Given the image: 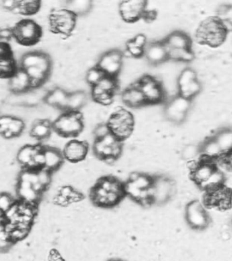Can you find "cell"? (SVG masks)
<instances>
[{"mask_svg": "<svg viewBox=\"0 0 232 261\" xmlns=\"http://www.w3.org/2000/svg\"><path fill=\"white\" fill-rule=\"evenodd\" d=\"M124 196V184L112 176L101 177L90 193L93 203L98 207L105 208L115 207Z\"/></svg>", "mask_w": 232, "mask_h": 261, "instance_id": "6da1fadb", "label": "cell"}, {"mask_svg": "<svg viewBox=\"0 0 232 261\" xmlns=\"http://www.w3.org/2000/svg\"><path fill=\"white\" fill-rule=\"evenodd\" d=\"M229 33L219 18L209 16L199 24L195 32V40L199 44L219 48L225 43Z\"/></svg>", "mask_w": 232, "mask_h": 261, "instance_id": "7a4b0ae2", "label": "cell"}, {"mask_svg": "<svg viewBox=\"0 0 232 261\" xmlns=\"http://www.w3.org/2000/svg\"><path fill=\"white\" fill-rule=\"evenodd\" d=\"M152 181L153 177L146 173H130L127 181L124 184V194L141 205H152L150 191Z\"/></svg>", "mask_w": 232, "mask_h": 261, "instance_id": "3957f363", "label": "cell"}, {"mask_svg": "<svg viewBox=\"0 0 232 261\" xmlns=\"http://www.w3.org/2000/svg\"><path fill=\"white\" fill-rule=\"evenodd\" d=\"M77 16L66 7L51 10L48 23L51 32L64 38L72 35L77 26Z\"/></svg>", "mask_w": 232, "mask_h": 261, "instance_id": "277c9868", "label": "cell"}, {"mask_svg": "<svg viewBox=\"0 0 232 261\" xmlns=\"http://www.w3.org/2000/svg\"><path fill=\"white\" fill-rule=\"evenodd\" d=\"M52 129L59 136L75 138L84 128L83 116L80 112L65 111L52 122Z\"/></svg>", "mask_w": 232, "mask_h": 261, "instance_id": "5b68a950", "label": "cell"}, {"mask_svg": "<svg viewBox=\"0 0 232 261\" xmlns=\"http://www.w3.org/2000/svg\"><path fill=\"white\" fill-rule=\"evenodd\" d=\"M107 123L111 134L119 140L124 141L131 136L135 121L131 112L120 108L110 115Z\"/></svg>", "mask_w": 232, "mask_h": 261, "instance_id": "8992f818", "label": "cell"}, {"mask_svg": "<svg viewBox=\"0 0 232 261\" xmlns=\"http://www.w3.org/2000/svg\"><path fill=\"white\" fill-rule=\"evenodd\" d=\"M13 38L22 46H33L40 42L43 36L40 24L32 19H22L12 28Z\"/></svg>", "mask_w": 232, "mask_h": 261, "instance_id": "52a82bcc", "label": "cell"}, {"mask_svg": "<svg viewBox=\"0 0 232 261\" xmlns=\"http://www.w3.org/2000/svg\"><path fill=\"white\" fill-rule=\"evenodd\" d=\"M93 152L98 158L107 164H113L121 156L122 141L111 134L94 142Z\"/></svg>", "mask_w": 232, "mask_h": 261, "instance_id": "ba28073f", "label": "cell"}, {"mask_svg": "<svg viewBox=\"0 0 232 261\" xmlns=\"http://www.w3.org/2000/svg\"><path fill=\"white\" fill-rule=\"evenodd\" d=\"M185 218L191 229L202 231L209 227L211 218L207 207L199 200H193L187 204Z\"/></svg>", "mask_w": 232, "mask_h": 261, "instance_id": "9c48e42d", "label": "cell"}, {"mask_svg": "<svg viewBox=\"0 0 232 261\" xmlns=\"http://www.w3.org/2000/svg\"><path fill=\"white\" fill-rule=\"evenodd\" d=\"M150 193L152 204L164 205L176 195V184L170 177L157 175L153 177Z\"/></svg>", "mask_w": 232, "mask_h": 261, "instance_id": "30bf717a", "label": "cell"}, {"mask_svg": "<svg viewBox=\"0 0 232 261\" xmlns=\"http://www.w3.org/2000/svg\"><path fill=\"white\" fill-rule=\"evenodd\" d=\"M143 95L147 104H158L164 101L166 93L162 83L156 77L146 75L136 82Z\"/></svg>", "mask_w": 232, "mask_h": 261, "instance_id": "8fae6325", "label": "cell"}, {"mask_svg": "<svg viewBox=\"0 0 232 261\" xmlns=\"http://www.w3.org/2000/svg\"><path fill=\"white\" fill-rule=\"evenodd\" d=\"M192 101L181 97L178 94L168 102L164 113L167 119L172 123L181 124L186 120Z\"/></svg>", "mask_w": 232, "mask_h": 261, "instance_id": "7c38bea8", "label": "cell"}, {"mask_svg": "<svg viewBox=\"0 0 232 261\" xmlns=\"http://www.w3.org/2000/svg\"><path fill=\"white\" fill-rule=\"evenodd\" d=\"M123 53L118 49L107 51L101 55L96 66L107 76L118 77L124 65Z\"/></svg>", "mask_w": 232, "mask_h": 261, "instance_id": "4fadbf2b", "label": "cell"}, {"mask_svg": "<svg viewBox=\"0 0 232 261\" xmlns=\"http://www.w3.org/2000/svg\"><path fill=\"white\" fill-rule=\"evenodd\" d=\"M148 2L142 0L122 1L118 6L120 16L126 22H135L143 18Z\"/></svg>", "mask_w": 232, "mask_h": 261, "instance_id": "5bb4252c", "label": "cell"}, {"mask_svg": "<svg viewBox=\"0 0 232 261\" xmlns=\"http://www.w3.org/2000/svg\"><path fill=\"white\" fill-rule=\"evenodd\" d=\"M20 68L26 69L30 67H38L50 73L52 61L50 57L41 51H34L22 55L20 60Z\"/></svg>", "mask_w": 232, "mask_h": 261, "instance_id": "9a60e30c", "label": "cell"}, {"mask_svg": "<svg viewBox=\"0 0 232 261\" xmlns=\"http://www.w3.org/2000/svg\"><path fill=\"white\" fill-rule=\"evenodd\" d=\"M89 145L85 141L71 140L65 145L63 154L65 159L69 162L76 163L81 162L86 158L89 154Z\"/></svg>", "mask_w": 232, "mask_h": 261, "instance_id": "2e32d148", "label": "cell"}, {"mask_svg": "<svg viewBox=\"0 0 232 261\" xmlns=\"http://www.w3.org/2000/svg\"><path fill=\"white\" fill-rule=\"evenodd\" d=\"M217 169L215 161L200 158L192 169L191 177L196 185L201 188Z\"/></svg>", "mask_w": 232, "mask_h": 261, "instance_id": "e0dca14e", "label": "cell"}, {"mask_svg": "<svg viewBox=\"0 0 232 261\" xmlns=\"http://www.w3.org/2000/svg\"><path fill=\"white\" fill-rule=\"evenodd\" d=\"M144 56L150 64H162L168 60V49L162 41L152 42L147 45L144 48Z\"/></svg>", "mask_w": 232, "mask_h": 261, "instance_id": "ac0fdd59", "label": "cell"}, {"mask_svg": "<svg viewBox=\"0 0 232 261\" xmlns=\"http://www.w3.org/2000/svg\"><path fill=\"white\" fill-rule=\"evenodd\" d=\"M8 86L10 91L14 94H24L32 90L30 76L20 67L9 77Z\"/></svg>", "mask_w": 232, "mask_h": 261, "instance_id": "d6986e66", "label": "cell"}, {"mask_svg": "<svg viewBox=\"0 0 232 261\" xmlns=\"http://www.w3.org/2000/svg\"><path fill=\"white\" fill-rule=\"evenodd\" d=\"M168 50L192 48V40L187 33L177 30L171 32L162 40Z\"/></svg>", "mask_w": 232, "mask_h": 261, "instance_id": "ffe728a7", "label": "cell"}, {"mask_svg": "<svg viewBox=\"0 0 232 261\" xmlns=\"http://www.w3.org/2000/svg\"><path fill=\"white\" fill-rule=\"evenodd\" d=\"M121 98L122 102L130 108H140L147 104L144 96L136 83L124 90Z\"/></svg>", "mask_w": 232, "mask_h": 261, "instance_id": "44dd1931", "label": "cell"}, {"mask_svg": "<svg viewBox=\"0 0 232 261\" xmlns=\"http://www.w3.org/2000/svg\"><path fill=\"white\" fill-rule=\"evenodd\" d=\"M43 153L44 156V168L52 173L62 166L65 158L63 152L59 149L54 147H44Z\"/></svg>", "mask_w": 232, "mask_h": 261, "instance_id": "7402d4cb", "label": "cell"}, {"mask_svg": "<svg viewBox=\"0 0 232 261\" xmlns=\"http://www.w3.org/2000/svg\"><path fill=\"white\" fill-rule=\"evenodd\" d=\"M69 93L60 87L53 88L47 93L44 102L50 107L66 111Z\"/></svg>", "mask_w": 232, "mask_h": 261, "instance_id": "603a6c76", "label": "cell"}, {"mask_svg": "<svg viewBox=\"0 0 232 261\" xmlns=\"http://www.w3.org/2000/svg\"><path fill=\"white\" fill-rule=\"evenodd\" d=\"M199 147L200 158L217 162L223 155L219 145L212 136L206 138L205 141L199 145Z\"/></svg>", "mask_w": 232, "mask_h": 261, "instance_id": "cb8c5ba5", "label": "cell"}, {"mask_svg": "<svg viewBox=\"0 0 232 261\" xmlns=\"http://www.w3.org/2000/svg\"><path fill=\"white\" fill-rule=\"evenodd\" d=\"M16 193L20 201L28 204L37 205L41 198V194L37 193L30 183L18 180L16 185Z\"/></svg>", "mask_w": 232, "mask_h": 261, "instance_id": "d4e9b609", "label": "cell"}, {"mask_svg": "<svg viewBox=\"0 0 232 261\" xmlns=\"http://www.w3.org/2000/svg\"><path fill=\"white\" fill-rule=\"evenodd\" d=\"M223 154L232 152V126H222L213 135Z\"/></svg>", "mask_w": 232, "mask_h": 261, "instance_id": "484cf974", "label": "cell"}, {"mask_svg": "<svg viewBox=\"0 0 232 261\" xmlns=\"http://www.w3.org/2000/svg\"><path fill=\"white\" fill-rule=\"evenodd\" d=\"M52 130V124L50 120L37 119L32 123L30 136L36 140H44L51 136Z\"/></svg>", "mask_w": 232, "mask_h": 261, "instance_id": "4316f807", "label": "cell"}, {"mask_svg": "<svg viewBox=\"0 0 232 261\" xmlns=\"http://www.w3.org/2000/svg\"><path fill=\"white\" fill-rule=\"evenodd\" d=\"M118 88L117 77H113L105 75L103 79L97 85L92 87V97H97L103 93H110L115 95Z\"/></svg>", "mask_w": 232, "mask_h": 261, "instance_id": "83f0119b", "label": "cell"}, {"mask_svg": "<svg viewBox=\"0 0 232 261\" xmlns=\"http://www.w3.org/2000/svg\"><path fill=\"white\" fill-rule=\"evenodd\" d=\"M87 94L82 90L69 93L66 111L80 112L87 101Z\"/></svg>", "mask_w": 232, "mask_h": 261, "instance_id": "f1b7e54d", "label": "cell"}, {"mask_svg": "<svg viewBox=\"0 0 232 261\" xmlns=\"http://www.w3.org/2000/svg\"><path fill=\"white\" fill-rule=\"evenodd\" d=\"M201 89H202V86L197 79L182 87L178 88L177 94L185 99L193 101L201 93Z\"/></svg>", "mask_w": 232, "mask_h": 261, "instance_id": "f546056e", "label": "cell"}, {"mask_svg": "<svg viewBox=\"0 0 232 261\" xmlns=\"http://www.w3.org/2000/svg\"><path fill=\"white\" fill-rule=\"evenodd\" d=\"M37 145L26 144L18 150L16 154V161L20 165L26 168L32 162L34 154L37 151Z\"/></svg>", "mask_w": 232, "mask_h": 261, "instance_id": "4dcf8cb0", "label": "cell"}, {"mask_svg": "<svg viewBox=\"0 0 232 261\" xmlns=\"http://www.w3.org/2000/svg\"><path fill=\"white\" fill-rule=\"evenodd\" d=\"M168 60L180 63H190L195 59V53L191 49H171L168 50Z\"/></svg>", "mask_w": 232, "mask_h": 261, "instance_id": "1f68e13d", "label": "cell"}, {"mask_svg": "<svg viewBox=\"0 0 232 261\" xmlns=\"http://www.w3.org/2000/svg\"><path fill=\"white\" fill-rule=\"evenodd\" d=\"M66 8L71 10L73 13L78 16L85 15L91 11L93 8V2L90 0H74L67 2Z\"/></svg>", "mask_w": 232, "mask_h": 261, "instance_id": "d6a6232c", "label": "cell"}, {"mask_svg": "<svg viewBox=\"0 0 232 261\" xmlns=\"http://www.w3.org/2000/svg\"><path fill=\"white\" fill-rule=\"evenodd\" d=\"M216 16L225 24L229 32H232V4H224L219 6L216 11Z\"/></svg>", "mask_w": 232, "mask_h": 261, "instance_id": "836d02e7", "label": "cell"}, {"mask_svg": "<svg viewBox=\"0 0 232 261\" xmlns=\"http://www.w3.org/2000/svg\"><path fill=\"white\" fill-rule=\"evenodd\" d=\"M17 69L15 61L10 56L0 57V77H9Z\"/></svg>", "mask_w": 232, "mask_h": 261, "instance_id": "e575fe53", "label": "cell"}, {"mask_svg": "<svg viewBox=\"0 0 232 261\" xmlns=\"http://www.w3.org/2000/svg\"><path fill=\"white\" fill-rule=\"evenodd\" d=\"M197 79H197L196 71L191 67H186L181 71L178 77H177V89L182 87L183 86L191 83V82L196 81Z\"/></svg>", "mask_w": 232, "mask_h": 261, "instance_id": "d590c367", "label": "cell"}, {"mask_svg": "<svg viewBox=\"0 0 232 261\" xmlns=\"http://www.w3.org/2000/svg\"><path fill=\"white\" fill-rule=\"evenodd\" d=\"M105 75V73L95 65V67H91L87 71L85 77V82L91 87H93L94 86L97 85Z\"/></svg>", "mask_w": 232, "mask_h": 261, "instance_id": "8d00e7d4", "label": "cell"}, {"mask_svg": "<svg viewBox=\"0 0 232 261\" xmlns=\"http://www.w3.org/2000/svg\"><path fill=\"white\" fill-rule=\"evenodd\" d=\"M197 156H200L199 145H187L181 151V157L183 160L191 161L194 160Z\"/></svg>", "mask_w": 232, "mask_h": 261, "instance_id": "74e56055", "label": "cell"}, {"mask_svg": "<svg viewBox=\"0 0 232 261\" xmlns=\"http://www.w3.org/2000/svg\"><path fill=\"white\" fill-rule=\"evenodd\" d=\"M25 128V122L21 118L14 117L8 126V130L13 135L14 138L20 136Z\"/></svg>", "mask_w": 232, "mask_h": 261, "instance_id": "f35d334b", "label": "cell"}, {"mask_svg": "<svg viewBox=\"0 0 232 261\" xmlns=\"http://www.w3.org/2000/svg\"><path fill=\"white\" fill-rule=\"evenodd\" d=\"M126 52L128 57L134 59L142 58L144 55V48H140L134 44L132 40H128L126 44Z\"/></svg>", "mask_w": 232, "mask_h": 261, "instance_id": "ab89813d", "label": "cell"}, {"mask_svg": "<svg viewBox=\"0 0 232 261\" xmlns=\"http://www.w3.org/2000/svg\"><path fill=\"white\" fill-rule=\"evenodd\" d=\"M36 172L37 175H38L39 183L41 184L44 189L46 190L49 186H50L51 181H52V174H51L52 172L47 170L44 167L37 169Z\"/></svg>", "mask_w": 232, "mask_h": 261, "instance_id": "60d3db41", "label": "cell"}, {"mask_svg": "<svg viewBox=\"0 0 232 261\" xmlns=\"http://www.w3.org/2000/svg\"><path fill=\"white\" fill-rule=\"evenodd\" d=\"M15 200L7 193H0V211L4 214L16 203Z\"/></svg>", "mask_w": 232, "mask_h": 261, "instance_id": "b9f144b4", "label": "cell"}, {"mask_svg": "<svg viewBox=\"0 0 232 261\" xmlns=\"http://www.w3.org/2000/svg\"><path fill=\"white\" fill-rule=\"evenodd\" d=\"M110 134H111V130L107 122H101L95 126V129L93 130L95 140L105 138Z\"/></svg>", "mask_w": 232, "mask_h": 261, "instance_id": "7bdbcfd3", "label": "cell"}, {"mask_svg": "<svg viewBox=\"0 0 232 261\" xmlns=\"http://www.w3.org/2000/svg\"><path fill=\"white\" fill-rule=\"evenodd\" d=\"M30 230L22 229V228L16 227L10 232V241L13 244L20 241L24 240L28 236L30 233Z\"/></svg>", "mask_w": 232, "mask_h": 261, "instance_id": "ee69618b", "label": "cell"}, {"mask_svg": "<svg viewBox=\"0 0 232 261\" xmlns=\"http://www.w3.org/2000/svg\"><path fill=\"white\" fill-rule=\"evenodd\" d=\"M13 38V32L9 28H0V42H6Z\"/></svg>", "mask_w": 232, "mask_h": 261, "instance_id": "f6af8a7d", "label": "cell"}, {"mask_svg": "<svg viewBox=\"0 0 232 261\" xmlns=\"http://www.w3.org/2000/svg\"><path fill=\"white\" fill-rule=\"evenodd\" d=\"M131 40L134 44L140 47V48H146L147 45H148V38H147L146 35L143 34L136 35Z\"/></svg>", "mask_w": 232, "mask_h": 261, "instance_id": "bcb514c9", "label": "cell"}, {"mask_svg": "<svg viewBox=\"0 0 232 261\" xmlns=\"http://www.w3.org/2000/svg\"><path fill=\"white\" fill-rule=\"evenodd\" d=\"M18 5V1H12V0H4L0 1V6L4 10L11 12L16 6Z\"/></svg>", "mask_w": 232, "mask_h": 261, "instance_id": "7dc6e473", "label": "cell"}, {"mask_svg": "<svg viewBox=\"0 0 232 261\" xmlns=\"http://www.w3.org/2000/svg\"><path fill=\"white\" fill-rule=\"evenodd\" d=\"M4 214L2 213L1 211H0V220H4Z\"/></svg>", "mask_w": 232, "mask_h": 261, "instance_id": "c3c4849f", "label": "cell"}, {"mask_svg": "<svg viewBox=\"0 0 232 261\" xmlns=\"http://www.w3.org/2000/svg\"><path fill=\"white\" fill-rule=\"evenodd\" d=\"M108 261H124V260H121V259L113 258V259H111V260H109Z\"/></svg>", "mask_w": 232, "mask_h": 261, "instance_id": "681fc988", "label": "cell"}]
</instances>
